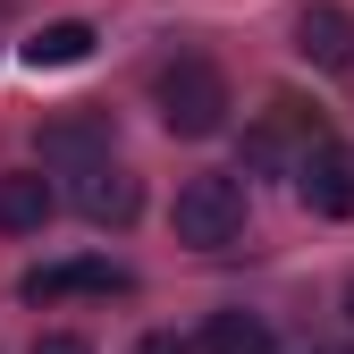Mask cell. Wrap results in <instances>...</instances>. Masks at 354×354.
Segmentation results:
<instances>
[{"instance_id": "obj_14", "label": "cell", "mask_w": 354, "mask_h": 354, "mask_svg": "<svg viewBox=\"0 0 354 354\" xmlns=\"http://www.w3.org/2000/svg\"><path fill=\"white\" fill-rule=\"evenodd\" d=\"M346 321H354V287H346Z\"/></svg>"}, {"instance_id": "obj_6", "label": "cell", "mask_w": 354, "mask_h": 354, "mask_svg": "<svg viewBox=\"0 0 354 354\" xmlns=\"http://www.w3.org/2000/svg\"><path fill=\"white\" fill-rule=\"evenodd\" d=\"M136 279L118 270V261H42V270L17 279L26 304H68V295H127Z\"/></svg>"}, {"instance_id": "obj_13", "label": "cell", "mask_w": 354, "mask_h": 354, "mask_svg": "<svg viewBox=\"0 0 354 354\" xmlns=\"http://www.w3.org/2000/svg\"><path fill=\"white\" fill-rule=\"evenodd\" d=\"M136 354H194V346L177 337V329H152V337H136Z\"/></svg>"}, {"instance_id": "obj_15", "label": "cell", "mask_w": 354, "mask_h": 354, "mask_svg": "<svg viewBox=\"0 0 354 354\" xmlns=\"http://www.w3.org/2000/svg\"><path fill=\"white\" fill-rule=\"evenodd\" d=\"M321 354H346V346H321Z\"/></svg>"}, {"instance_id": "obj_1", "label": "cell", "mask_w": 354, "mask_h": 354, "mask_svg": "<svg viewBox=\"0 0 354 354\" xmlns=\"http://www.w3.org/2000/svg\"><path fill=\"white\" fill-rule=\"evenodd\" d=\"M152 102H160V127H169V136L203 144V136L228 127V76H219L203 51H186V59H169L152 76Z\"/></svg>"}, {"instance_id": "obj_3", "label": "cell", "mask_w": 354, "mask_h": 354, "mask_svg": "<svg viewBox=\"0 0 354 354\" xmlns=\"http://www.w3.org/2000/svg\"><path fill=\"white\" fill-rule=\"evenodd\" d=\"M110 110H68V118H42L34 127V152H42V169H76V177H93V169H110Z\"/></svg>"}, {"instance_id": "obj_5", "label": "cell", "mask_w": 354, "mask_h": 354, "mask_svg": "<svg viewBox=\"0 0 354 354\" xmlns=\"http://www.w3.org/2000/svg\"><path fill=\"white\" fill-rule=\"evenodd\" d=\"M295 194L313 219H354V152L346 144H321L295 160Z\"/></svg>"}, {"instance_id": "obj_10", "label": "cell", "mask_w": 354, "mask_h": 354, "mask_svg": "<svg viewBox=\"0 0 354 354\" xmlns=\"http://www.w3.org/2000/svg\"><path fill=\"white\" fill-rule=\"evenodd\" d=\"M194 354H270V321L261 313H211Z\"/></svg>"}, {"instance_id": "obj_2", "label": "cell", "mask_w": 354, "mask_h": 354, "mask_svg": "<svg viewBox=\"0 0 354 354\" xmlns=\"http://www.w3.org/2000/svg\"><path fill=\"white\" fill-rule=\"evenodd\" d=\"M177 245H194V253H219V245H236L245 236V186L236 177H186V186H177Z\"/></svg>"}, {"instance_id": "obj_7", "label": "cell", "mask_w": 354, "mask_h": 354, "mask_svg": "<svg viewBox=\"0 0 354 354\" xmlns=\"http://www.w3.org/2000/svg\"><path fill=\"white\" fill-rule=\"evenodd\" d=\"M76 211L93 219V228H136V211H144V177L136 169H93V177H76Z\"/></svg>"}, {"instance_id": "obj_12", "label": "cell", "mask_w": 354, "mask_h": 354, "mask_svg": "<svg viewBox=\"0 0 354 354\" xmlns=\"http://www.w3.org/2000/svg\"><path fill=\"white\" fill-rule=\"evenodd\" d=\"M26 354H93V346H84V337H68V329H51V337H34Z\"/></svg>"}, {"instance_id": "obj_8", "label": "cell", "mask_w": 354, "mask_h": 354, "mask_svg": "<svg viewBox=\"0 0 354 354\" xmlns=\"http://www.w3.org/2000/svg\"><path fill=\"white\" fill-rule=\"evenodd\" d=\"M295 51L313 68H354V9H337V0H313V9L295 17Z\"/></svg>"}, {"instance_id": "obj_4", "label": "cell", "mask_w": 354, "mask_h": 354, "mask_svg": "<svg viewBox=\"0 0 354 354\" xmlns=\"http://www.w3.org/2000/svg\"><path fill=\"white\" fill-rule=\"evenodd\" d=\"M329 136H321V110H304L295 93H279L270 110H261V127H253V136H245V169H279L287 152L304 160V152H321Z\"/></svg>"}, {"instance_id": "obj_9", "label": "cell", "mask_w": 354, "mask_h": 354, "mask_svg": "<svg viewBox=\"0 0 354 354\" xmlns=\"http://www.w3.org/2000/svg\"><path fill=\"white\" fill-rule=\"evenodd\" d=\"M51 211H59V194L42 186V169H9L0 177V236H42Z\"/></svg>"}, {"instance_id": "obj_11", "label": "cell", "mask_w": 354, "mask_h": 354, "mask_svg": "<svg viewBox=\"0 0 354 354\" xmlns=\"http://www.w3.org/2000/svg\"><path fill=\"white\" fill-rule=\"evenodd\" d=\"M93 42H102V34L84 26V17H59V26H42V34L26 42V59H34V68H76V59H93Z\"/></svg>"}]
</instances>
